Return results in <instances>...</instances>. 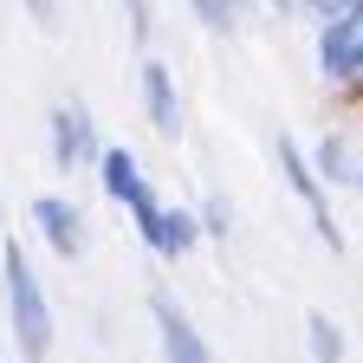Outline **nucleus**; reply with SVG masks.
Here are the masks:
<instances>
[{
  "mask_svg": "<svg viewBox=\"0 0 363 363\" xmlns=\"http://www.w3.org/2000/svg\"><path fill=\"white\" fill-rule=\"evenodd\" d=\"M266 7H279V13H286V7H298V0H266Z\"/></svg>",
  "mask_w": 363,
  "mask_h": 363,
  "instance_id": "a211bd4d",
  "label": "nucleus"
},
{
  "mask_svg": "<svg viewBox=\"0 0 363 363\" xmlns=\"http://www.w3.org/2000/svg\"><path fill=\"white\" fill-rule=\"evenodd\" d=\"M279 169H286V182H292V195L311 208V227L325 234V247H344V234H337V220H331V208H325V182H318V169H311V156L292 143V136H279Z\"/></svg>",
  "mask_w": 363,
  "mask_h": 363,
  "instance_id": "39448f33",
  "label": "nucleus"
},
{
  "mask_svg": "<svg viewBox=\"0 0 363 363\" xmlns=\"http://www.w3.org/2000/svg\"><path fill=\"white\" fill-rule=\"evenodd\" d=\"M136 84H143V117L156 136H182V91L169 78L162 59H143V72H136Z\"/></svg>",
  "mask_w": 363,
  "mask_h": 363,
  "instance_id": "0eeeda50",
  "label": "nucleus"
},
{
  "mask_svg": "<svg viewBox=\"0 0 363 363\" xmlns=\"http://www.w3.org/2000/svg\"><path fill=\"white\" fill-rule=\"evenodd\" d=\"M0 279H7V311H13V344L26 363H45L52 357V305H45V286L26 259V247H7L0 240Z\"/></svg>",
  "mask_w": 363,
  "mask_h": 363,
  "instance_id": "f257e3e1",
  "label": "nucleus"
},
{
  "mask_svg": "<svg viewBox=\"0 0 363 363\" xmlns=\"http://www.w3.org/2000/svg\"><path fill=\"white\" fill-rule=\"evenodd\" d=\"M201 234L227 240V214H220V201H201Z\"/></svg>",
  "mask_w": 363,
  "mask_h": 363,
  "instance_id": "4468645a",
  "label": "nucleus"
},
{
  "mask_svg": "<svg viewBox=\"0 0 363 363\" xmlns=\"http://www.w3.org/2000/svg\"><path fill=\"white\" fill-rule=\"evenodd\" d=\"M98 123L84 104H52V162L59 169H98Z\"/></svg>",
  "mask_w": 363,
  "mask_h": 363,
  "instance_id": "20e7f679",
  "label": "nucleus"
},
{
  "mask_svg": "<svg viewBox=\"0 0 363 363\" xmlns=\"http://www.w3.org/2000/svg\"><path fill=\"white\" fill-rule=\"evenodd\" d=\"M150 318H156V337H162V363H214L208 337L195 331V318L182 311L169 292H150Z\"/></svg>",
  "mask_w": 363,
  "mask_h": 363,
  "instance_id": "7ed1b4c3",
  "label": "nucleus"
},
{
  "mask_svg": "<svg viewBox=\"0 0 363 363\" xmlns=\"http://www.w3.org/2000/svg\"><path fill=\"white\" fill-rule=\"evenodd\" d=\"M123 208H130V220H136V234H143V247L156 240V220H162V195L150 189V175L143 182H136V189L123 195Z\"/></svg>",
  "mask_w": 363,
  "mask_h": 363,
  "instance_id": "9b49d317",
  "label": "nucleus"
},
{
  "mask_svg": "<svg viewBox=\"0 0 363 363\" xmlns=\"http://www.w3.org/2000/svg\"><path fill=\"white\" fill-rule=\"evenodd\" d=\"M350 189H363V156H357V182H350Z\"/></svg>",
  "mask_w": 363,
  "mask_h": 363,
  "instance_id": "6ab92c4d",
  "label": "nucleus"
},
{
  "mask_svg": "<svg viewBox=\"0 0 363 363\" xmlns=\"http://www.w3.org/2000/svg\"><path fill=\"white\" fill-rule=\"evenodd\" d=\"M305 344H311V363H344V331L331 325L325 311L305 318Z\"/></svg>",
  "mask_w": 363,
  "mask_h": 363,
  "instance_id": "f8f14e48",
  "label": "nucleus"
},
{
  "mask_svg": "<svg viewBox=\"0 0 363 363\" xmlns=\"http://www.w3.org/2000/svg\"><path fill=\"white\" fill-rule=\"evenodd\" d=\"M33 227L45 234V247H52L59 259H78V253H84V214H78V201L39 195V201H33Z\"/></svg>",
  "mask_w": 363,
  "mask_h": 363,
  "instance_id": "423d86ee",
  "label": "nucleus"
},
{
  "mask_svg": "<svg viewBox=\"0 0 363 363\" xmlns=\"http://www.w3.org/2000/svg\"><path fill=\"white\" fill-rule=\"evenodd\" d=\"M189 13H195L208 33H234L240 13H247V0H189Z\"/></svg>",
  "mask_w": 363,
  "mask_h": 363,
  "instance_id": "ddd939ff",
  "label": "nucleus"
},
{
  "mask_svg": "<svg viewBox=\"0 0 363 363\" xmlns=\"http://www.w3.org/2000/svg\"><path fill=\"white\" fill-rule=\"evenodd\" d=\"M318 72L331 84L363 78V0H350L337 20H318Z\"/></svg>",
  "mask_w": 363,
  "mask_h": 363,
  "instance_id": "f03ea898",
  "label": "nucleus"
},
{
  "mask_svg": "<svg viewBox=\"0 0 363 363\" xmlns=\"http://www.w3.org/2000/svg\"><path fill=\"white\" fill-rule=\"evenodd\" d=\"M298 7H311V13H318V20H337V13H344V7H350V0H298Z\"/></svg>",
  "mask_w": 363,
  "mask_h": 363,
  "instance_id": "dca6fc26",
  "label": "nucleus"
},
{
  "mask_svg": "<svg viewBox=\"0 0 363 363\" xmlns=\"http://www.w3.org/2000/svg\"><path fill=\"white\" fill-rule=\"evenodd\" d=\"M26 13H33L39 26H59V0H26Z\"/></svg>",
  "mask_w": 363,
  "mask_h": 363,
  "instance_id": "2eb2a0df",
  "label": "nucleus"
},
{
  "mask_svg": "<svg viewBox=\"0 0 363 363\" xmlns=\"http://www.w3.org/2000/svg\"><path fill=\"white\" fill-rule=\"evenodd\" d=\"M98 182H104V195H111V201H123L136 182H143V162H136V150L104 143V150H98Z\"/></svg>",
  "mask_w": 363,
  "mask_h": 363,
  "instance_id": "1a4fd4ad",
  "label": "nucleus"
},
{
  "mask_svg": "<svg viewBox=\"0 0 363 363\" xmlns=\"http://www.w3.org/2000/svg\"><path fill=\"white\" fill-rule=\"evenodd\" d=\"M195 240H201V214H195V208H169V201H162V220H156V240H150V253L182 259Z\"/></svg>",
  "mask_w": 363,
  "mask_h": 363,
  "instance_id": "6e6552de",
  "label": "nucleus"
},
{
  "mask_svg": "<svg viewBox=\"0 0 363 363\" xmlns=\"http://www.w3.org/2000/svg\"><path fill=\"white\" fill-rule=\"evenodd\" d=\"M311 169H318V182H357V156H350L344 136H325L311 150Z\"/></svg>",
  "mask_w": 363,
  "mask_h": 363,
  "instance_id": "9d476101",
  "label": "nucleus"
},
{
  "mask_svg": "<svg viewBox=\"0 0 363 363\" xmlns=\"http://www.w3.org/2000/svg\"><path fill=\"white\" fill-rule=\"evenodd\" d=\"M130 26H136V39H150V7L143 0H130Z\"/></svg>",
  "mask_w": 363,
  "mask_h": 363,
  "instance_id": "f3484780",
  "label": "nucleus"
}]
</instances>
